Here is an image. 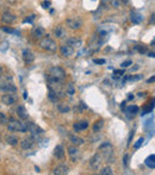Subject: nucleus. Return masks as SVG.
<instances>
[{
	"label": "nucleus",
	"instance_id": "obj_1",
	"mask_svg": "<svg viewBox=\"0 0 155 175\" xmlns=\"http://www.w3.org/2000/svg\"><path fill=\"white\" fill-rule=\"evenodd\" d=\"M7 129L10 131H17V132H27V123H23L20 121H16V119H10L7 121Z\"/></svg>",
	"mask_w": 155,
	"mask_h": 175
},
{
	"label": "nucleus",
	"instance_id": "obj_2",
	"mask_svg": "<svg viewBox=\"0 0 155 175\" xmlns=\"http://www.w3.org/2000/svg\"><path fill=\"white\" fill-rule=\"evenodd\" d=\"M40 47L42 48L43 50H46V51H50V53H54V51L57 50V44H56V42L51 40L49 36L44 37L43 40H41Z\"/></svg>",
	"mask_w": 155,
	"mask_h": 175
},
{
	"label": "nucleus",
	"instance_id": "obj_3",
	"mask_svg": "<svg viewBox=\"0 0 155 175\" xmlns=\"http://www.w3.org/2000/svg\"><path fill=\"white\" fill-rule=\"evenodd\" d=\"M48 76H51V78L57 79V80L65 81V79H66V72L61 67L55 66V67L49 68V70H48Z\"/></svg>",
	"mask_w": 155,
	"mask_h": 175
},
{
	"label": "nucleus",
	"instance_id": "obj_4",
	"mask_svg": "<svg viewBox=\"0 0 155 175\" xmlns=\"http://www.w3.org/2000/svg\"><path fill=\"white\" fill-rule=\"evenodd\" d=\"M27 131L32 135V137H38L40 135H43V130L38 126V125H36V124H34V123H31V121H29V123H27Z\"/></svg>",
	"mask_w": 155,
	"mask_h": 175
},
{
	"label": "nucleus",
	"instance_id": "obj_5",
	"mask_svg": "<svg viewBox=\"0 0 155 175\" xmlns=\"http://www.w3.org/2000/svg\"><path fill=\"white\" fill-rule=\"evenodd\" d=\"M68 27H70L72 30H78L82 26V20L79 17H72V18H68L66 20Z\"/></svg>",
	"mask_w": 155,
	"mask_h": 175
},
{
	"label": "nucleus",
	"instance_id": "obj_6",
	"mask_svg": "<svg viewBox=\"0 0 155 175\" xmlns=\"http://www.w3.org/2000/svg\"><path fill=\"white\" fill-rule=\"evenodd\" d=\"M0 91L5 92V93H16L17 92V87L14 86L12 82L10 83V81H6V82H2L0 85Z\"/></svg>",
	"mask_w": 155,
	"mask_h": 175
},
{
	"label": "nucleus",
	"instance_id": "obj_7",
	"mask_svg": "<svg viewBox=\"0 0 155 175\" xmlns=\"http://www.w3.org/2000/svg\"><path fill=\"white\" fill-rule=\"evenodd\" d=\"M101 160H103L101 153H98V154H95L94 156H92V158L90 160V166H91V168L92 169L99 168V166H100V163H101Z\"/></svg>",
	"mask_w": 155,
	"mask_h": 175
},
{
	"label": "nucleus",
	"instance_id": "obj_8",
	"mask_svg": "<svg viewBox=\"0 0 155 175\" xmlns=\"http://www.w3.org/2000/svg\"><path fill=\"white\" fill-rule=\"evenodd\" d=\"M1 101H2V104L11 106L17 101V97L14 95V93H6V94H4L1 97Z\"/></svg>",
	"mask_w": 155,
	"mask_h": 175
},
{
	"label": "nucleus",
	"instance_id": "obj_9",
	"mask_svg": "<svg viewBox=\"0 0 155 175\" xmlns=\"http://www.w3.org/2000/svg\"><path fill=\"white\" fill-rule=\"evenodd\" d=\"M60 51L63 57H70L72 55L74 54V48H72L68 44H65V45H62L60 48Z\"/></svg>",
	"mask_w": 155,
	"mask_h": 175
},
{
	"label": "nucleus",
	"instance_id": "obj_10",
	"mask_svg": "<svg viewBox=\"0 0 155 175\" xmlns=\"http://www.w3.org/2000/svg\"><path fill=\"white\" fill-rule=\"evenodd\" d=\"M68 154L70 156L72 161L76 162V160H78L79 156H80V151H79V149H78L76 145H73V147H69V148H68Z\"/></svg>",
	"mask_w": 155,
	"mask_h": 175
},
{
	"label": "nucleus",
	"instance_id": "obj_11",
	"mask_svg": "<svg viewBox=\"0 0 155 175\" xmlns=\"http://www.w3.org/2000/svg\"><path fill=\"white\" fill-rule=\"evenodd\" d=\"M1 20L4 23H6V24H12V23L16 21V16L13 13H11L10 11H6V12H4L2 16H1Z\"/></svg>",
	"mask_w": 155,
	"mask_h": 175
},
{
	"label": "nucleus",
	"instance_id": "obj_12",
	"mask_svg": "<svg viewBox=\"0 0 155 175\" xmlns=\"http://www.w3.org/2000/svg\"><path fill=\"white\" fill-rule=\"evenodd\" d=\"M88 128V121H75L73 124V130L79 132L82 130H86Z\"/></svg>",
	"mask_w": 155,
	"mask_h": 175
},
{
	"label": "nucleus",
	"instance_id": "obj_13",
	"mask_svg": "<svg viewBox=\"0 0 155 175\" xmlns=\"http://www.w3.org/2000/svg\"><path fill=\"white\" fill-rule=\"evenodd\" d=\"M35 144V141L32 137H27V138H25V140H23V141L20 142V147L24 149V150H29V149H31L32 147H34Z\"/></svg>",
	"mask_w": 155,
	"mask_h": 175
},
{
	"label": "nucleus",
	"instance_id": "obj_14",
	"mask_svg": "<svg viewBox=\"0 0 155 175\" xmlns=\"http://www.w3.org/2000/svg\"><path fill=\"white\" fill-rule=\"evenodd\" d=\"M69 172V168L66 164H59L57 167H55V169L53 170V174H57V175H66L68 174Z\"/></svg>",
	"mask_w": 155,
	"mask_h": 175
},
{
	"label": "nucleus",
	"instance_id": "obj_15",
	"mask_svg": "<svg viewBox=\"0 0 155 175\" xmlns=\"http://www.w3.org/2000/svg\"><path fill=\"white\" fill-rule=\"evenodd\" d=\"M23 60H24V62H25L27 64H30V63H32V62H34L35 56H34V54L30 51V50L25 49V50L23 51Z\"/></svg>",
	"mask_w": 155,
	"mask_h": 175
},
{
	"label": "nucleus",
	"instance_id": "obj_16",
	"mask_svg": "<svg viewBox=\"0 0 155 175\" xmlns=\"http://www.w3.org/2000/svg\"><path fill=\"white\" fill-rule=\"evenodd\" d=\"M46 34V31H44V29L42 26H36L32 29V31H31V35H32V37L34 38H42L43 36Z\"/></svg>",
	"mask_w": 155,
	"mask_h": 175
},
{
	"label": "nucleus",
	"instance_id": "obj_17",
	"mask_svg": "<svg viewBox=\"0 0 155 175\" xmlns=\"http://www.w3.org/2000/svg\"><path fill=\"white\" fill-rule=\"evenodd\" d=\"M124 112H125V115L128 116V117H134L136 113H138V106H136V105H130L128 107L124 110Z\"/></svg>",
	"mask_w": 155,
	"mask_h": 175
},
{
	"label": "nucleus",
	"instance_id": "obj_18",
	"mask_svg": "<svg viewBox=\"0 0 155 175\" xmlns=\"http://www.w3.org/2000/svg\"><path fill=\"white\" fill-rule=\"evenodd\" d=\"M54 156L56 157V158H59V160H63V158H65L66 154H65V149H63L62 145H57V147L55 148Z\"/></svg>",
	"mask_w": 155,
	"mask_h": 175
},
{
	"label": "nucleus",
	"instance_id": "obj_19",
	"mask_svg": "<svg viewBox=\"0 0 155 175\" xmlns=\"http://www.w3.org/2000/svg\"><path fill=\"white\" fill-rule=\"evenodd\" d=\"M67 44L75 49V48H80L81 44H82V42H81V40L76 38V37H70V38L67 40Z\"/></svg>",
	"mask_w": 155,
	"mask_h": 175
},
{
	"label": "nucleus",
	"instance_id": "obj_20",
	"mask_svg": "<svg viewBox=\"0 0 155 175\" xmlns=\"http://www.w3.org/2000/svg\"><path fill=\"white\" fill-rule=\"evenodd\" d=\"M69 141L73 143V145H82L84 143H85V141L81 138V137H79V136L76 135H70L69 136Z\"/></svg>",
	"mask_w": 155,
	"mask_h": 175
},
{
	"label": "nucleus",
	"instance_id": "obj_21",
	"mask_svg": "<svg viewBox=\"0 0 155 175\" xmlns=\"http://www.w3.org/2000/svg\"><path fill=\"white\" fill-rule=\"evenodd\" d=\"M131 21L134 23V24H140L142 21V19H143V17H142L141 13H138L137 11H133L131 12Z\"/></svg>",
	"mask_w": 155,
	"mask_h": 175
},
{
	"label": "nucleus",
	"instance_id": "obj_22",
	"mask_svg": "<svg viewBox=\"0 0 155 175\" xmlns=\"http://www.w3.org/2000/svg\"><path fill=\"white\" fill-rule=\"evenodd\" d=\"M17 116L19 117L20 119H24V121L27 119V117H29L27 110H25L24 106H18V107H17Z\"/></svg>",
	"mask_w": 155,
	"mask_h": 175
},
{
	"label": "nucleus",
	"instance_id": "obj_23",
	"mask_svg": "<svg viewBox=\"0 0 155 175\" xmlns=\"http://www.w3.org/2000/svg\"><path fill=\"white\" fill-rule=\"evenodd\" d=\"M18 142H19V138H18L17 136H14V135H7L6 136V143L8 144V145L14 147V145L18 144Z\"/></svg>",
	"mask_w": 155,
	"mask_h": 175
},
{
	"label": "nucleus",
	"instance_id": "obj_24",
	"mask_svg": "<svg viewBox=\"0 0 155 175\" xmlns=\"http://www.w3.org/2000/svg\"><path fill=\"white\" fill-rule=\"evenodd\" d=\"M54 34L57 38H63L66 36V30H65V27L62 26H56L54 30Z\"/></svg>",
	"mask_w": 155,
	"mask_h": 175
},
{
	"label": "nucleus",
	"instance_id": "obj_25",
	"mask_svg": "<svg viewBox=\"0 0 155 175\" xmlns=\"http://www.w3.org/2000/svg\"><path fill=\"white\" fill-rule=\"evenodd\" d=\"M144 163H146V166H147L148 168H150V169L155 168V155L148 156V157L144 160Z\"/></svg>",
	"mask_w": 155,
	"mask_h": 175
},
{
	"label": "nucleus",
	"instance_id": "obj_26",
	"mask_svg": "<svg viewBox=\"0 0 155 175\" xmlns=\"http://www.w3.org/2000/svg\"><path fill=\"white\" fill-rule=\"evenodd\" d=\"M48 98H49V100L53 101V102H57V101L60 100V97H59V94H57L55 91H53V89H49Z\"/></svg>",
	"mask_w": 155,
	"mask_h": 175
},
{
	"label": "nucleus",
	"instance_id": "obj_27",
	"mask_svg": "<svg viewBox=\"0 0 155 175\" xmlns=\"http://www.w3.org/2000/svg\"><path fill=\"white\" fill-rule=\"evenodd\" d=\"M57 110L60 111L61 113H68V112H69V110H70V107L68 106L67 104H65V102H61V104H59V105H57Z\"/></svg>",
	"mask_w": 155,
	"mask_h": 175
},
{
	"label": "nucleus",
	"instance_id": "obj_28",
	"mask_svg": "<svg viewBox=\"0 0 155 175\" xmlns=\"http://www.w3.org/2000/svg\"><path fill=\"white\" fill-rule=\"evenodd\" d=\"M104 126V121L103 119H99L98 121H95L94 125H93V131L94 132H98V131H100L101 129Z\"/></svg>",
	"mask_w": 155,
	"mask_h": 175
},
{
	"label": "nucleus",
	"instance_id": "obj_29",
	"mask_svg": "<svg viewBox=\"0 0 155 175\" xmlns=\"http://www.w3.org/2000/svg\"><path fill=\"white\" fill-rule=\"evenodd\" d=\"M99 174L101 175H112L114 174V172H112V168L111 167H104V168L101 169L100 172H99Z\"/></svg>",
	"mask_w": 155,
	"mask_h": 175
},
{
	"label": "nucleus",
	"instance_id": "obj_30",
	"mask_svg": "<svg viewBox=\"0 0 155 175\" xmlns=\"http://www.w3.org/2000/svg\"><path fill=\"white\" fill-rule=\"evenodd\" d=\"M74 87H73V85L72 83H69V85H67V89H66V93H67L68 95H73L74 94Z\"/></svg>",
	"mask_w": 155,
	"mask_h": 175
},
{
	"label": "nucleus",
	"instance_id": "obj_31",
	"mask_svg": "<svg viewBox=\"0 0 155 175\" xmlns=\"http://www.w3.org/2000/svg\"><path fill=\"white\" fill-rule=\"evenodd\" d=\"M124 75V70L123 69H118V70H115L114 72V79H118L119 76Z\"/></svg>",
	"mask_w": 155,
	"mask_h": 175
},
{
	"label": "nucleus",
	"instance_id": "obj_32",
	"mask_svg": "<svg viewBox=\"0 0 155 175\" xmlns=\"http://www.w3.org/2000/svg\"><path fill=\"white\" fill-rule=\"evenodd\" d=\"M135 49L138 51V53H140V54H146V53H147V48L144 47V45H143V47H141V45H137Z\"/></svg>",
	"mask_w": 155,
	"mask_h": 175
},
{
	"label": "nucleus",
	"instance_id": "obj_33",
	"mask_svg": "<svg viewBox=\"0 0 155 175\" xmlns=\"http://www.w3.org/2000/svg\"><path fill=\"white\" fill-rule=\"evenodd\" d=\"M7 121H7L6 116L0 112V124H1V125H4V124H7Z\"/></svg>",
	"mask_w": 155,
	"mask_h": 175
},
{
	"label": "nucleus",
	"instance_id": "obj_34",
	"mask_svg": "<svg viewBox=\"0 0 155 175\" xmlns=\"http://www.w3.org/2000/svg\"><path fill=\"white\" fill-rule=\"evenodd\" d=\"M143 142H144V140H143V138H138V140H137V142H136L135 144H134V148L135 149H138L140 148V147H141L142 144H143Z\"/></svg>",
	"mask_w": 155,
	"mask_h": 175
},
{
	"label": "nucleus",
	"instance_id": "obj_35",
	"mask_svg": "<svg viewBox=\"0 0 155 175\" xmlns=\"http://www.w3.org/2000/svg\"><path fill=\"white\" fill-rule=\"evenodd\" d=\"M131 63H133V62H131V60H127V61H124V62L122 63L121 67L122 68H127V67H129V66H131Z\"/></svg>",
	"mask_w": 155,
	"mask_h": 175
},
{
	"label": "nucleus",
	"instance_id": "obj_36",
	"mask_svg": "<svg viewBox=\"0 0 155 175\" xmlns=\"http://www.w3.org/2000/svg\"><path fill=\"white\" fill-rule=\"evenodd\" d=\"M35 14H32V16H29V17H27L25 19H24V23H32L34 21V19H35Z\"/></svg>",
	"mask_w": 155,
	"mask_h": 175
},
{
	"label": "nucleus",
	"instance_id": "obj_37",
	"mask_svg": "<svg viewBox=\"0 0 155 175\" xmlns=\"http://www.w3.org/2000/svg\"><path fill=\"white\" fill-rule=\"evenodd\" d=\"M128 160H129V155L128 154H125V155L123 156V164H124V167L128 166Z\"/></svg>",
	"mask_w": 155,
	"mask_h": 175
},
{
	"label": "nucleus",
	"instance_id": "obj_38",
	"mask_svg": "<svg viewBox=\"0 0 155 175\" xmlns=\"http://www.w3.org/2000/svg\"><path fill=\"white\" fill-rule=\"evenodd\" d=\"M93 62H94L95 64H104V63H105L106 61L104 60V59H95V60L93 61Z\"/></svg>",
	"mask_w": 155,
	"mask_h": 175
},
{
	"label": "nucleus",
	"instance_id": "obj_39",
	"mask_svg": "<svg viewBox=\"0 0 155 175\" xmlns=\"http://www.w3.org/2000/svg\"><path fill=\"white\" fill-rule=\"evenodd\" d=\"M42 7H43V8H49V7H50V1H48V0L43 1V2H42Z\"/></svg>",
	"mask_w": 155,
	"mask_h": 175
},
{
	"label": "nucleus",
	"instance_id": "obj_40",
	"mask_svg": "<svg viewBox=\"0 0 155 175\" xmlns=\"http://www.w3.org/2000/svg\"><path fill=\"white\" fill-rule=\"evenodd\" d=\"M111 5L115 7H118L119 6V1L118 0H111Z\"/></svg>",
	"mask_w": 155,
	"mask_h": 175
},
{
	"label": "nucleus",
	"instance_id": "obj_41",
	"mask_svg": "<svg viewBox=\"0 0 155 175\" xmlns=\"http://www.w3.org/2000/svg\"><path fill=\"white\" fill-rule=\"evenodd\" d=\"M2 30H4L5 32H14V31H13V30H12V29H10V27H6V26H4V27H2Z\"/></svg>",
	"mask_w": 155,
	"mask_h": 175
},
{
	"label": "nucleus",
	"instance_id": "obj_42",
	"mask_svg": "<svg viewBox=\"0 0 155 175\" xmlns=\"http://www.w3.org/2000/svg\"><path fill=\"white\" fill-rule=\"evenodd\" d=\"M147 82H148V83H152V82H155V75H154V76H152V78H149L148 80H147Z\"/></svg>",
	"mask_w": 155,
	"mask_h": 175
},
{
	"label": "nucleus",
	"instance_id": "obj_43",
	"mask_svg": "<svg viewBox=\"0 0 155 175\" xmlns=\"http://www.w3.org/2000/svg\"><path fill=\"white\" fill-rule=\"evenodd\" d=\"M150 18H152V19H150V24H155V13L152 14Z\"/></svg>",
	"mask_w": 155,
	"mask_h": 175
},
{
	"label": "nucleus",
	"instance_id": "obj_44",
	"mask_svg": "<svg viewBox=\"0 0 155 175\" xmlns=\"http://www.w3.org/2000/svg\"><path fill=\"white\" fill-rule=\"evenodd\" d=\"M134 134H135L134 131H131V132H130V137H129V142H128V144H130V142H131V138H133V136H134Z\"/></svg>",
	"mask_w": 155,
	"mask_h": 175
},
{
	"label": "nucleus",
	"instance_id": "obj_45",
	"mask_svg": "<svg viewBox=\"0 0 155 175\" xmlns=\"http://www.w3.org/2000/svg\"><path fill=\"white\" fill-rule=\"evenodd\" d=\"M148 56L149 57H153V59H155V53H148Z\"/></svg>",
	"mask_w": 155,
	"mask_h": 175
},
{
	"label": "nucleus",
	"instance_id": "obj_46",
	"mask_svg": "<svg viewBox=\"0 0 155 175\" xmlns=\"http://www.w3.org/2000/svg\"><path fill=\"white\" fill-rule=\"evenodd\" d=\"M1 74H2V68H1V66H0V78H1Z\"/></svg>",
	"mask_w": 155,
	"mask_h": 175
}]
</instances>
